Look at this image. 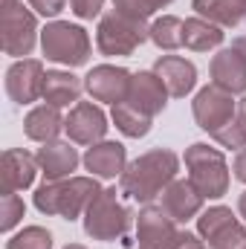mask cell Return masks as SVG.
<instances>
[{"mask_svg": "<svg viewBox=\"0 0 246 249\" xmlns=\"http://www.w3.org/2000/svg\"><path fill=\"white\" fill-rule=\"evenodd\" d=\"M191 9L220 29L246 23V0H191Z\"/></svg>", "mask_w": 246, "mask_h": 249, "instance_id": "obj_22", "label": "cell"}, {"mask_svg": "<svg viewBox=\"0 0 246 249\" xmlns=\"http://www.w3.org/2000/svg\"><path fill=\"white\" fill-rule=\"evenodd\" d=\"M209 75H211V84H217L220 90H226L232 96L246 93V58L235 47H226L211 58Z\"/></svg>", "mask_w": 246, "mask_h": 249, "instance_id": "obj_16", "label": "cell"}, {"mask_svg": "<svg viewBox=\"0 0 246 249\" xmlns=\"http://www.w3.org/2000/svg\"><path fill=\"white\" fill-rule=\"evenodd\" d=\"M174 0H113V9L127 12V15H136V18H151L154 12L171 6Z\"/></svg>", "mask_w": 246, "mask_h": 249, "instance_id": "obj_30", "label": "cell"}, {"mask_svg": "<svg viewBox=\"0 0 246 249\" xmlns=\"http://www.w3.org/2000/svg\"><path fill=\"white\" fill-rule=\"evenodd\" d=\"M206 247L209 249H246V226L241 220H235V223L226 226L220 235H214Z\"/></svg>", "mask_w": 246, "mask_h": 249, "instance_id": "obj_29", "label": "cell"}, {"mask_svg": "<svg viewBox=\"0 0 246 249\" xmlns=\"http://www.w3.org/2000/svg\"><path fill=\"white\" fill-rule=\"evenodd\" d=\"M203 194L191 186V180H174L171 186L159 194V206L165 209V214L174 223H188L191 217H197L203 212Z\"/></svg>", "mask_w": 246, "mask_h": 249, "instance_id": "obj_15", "label": "cell"}, {"mask_svg": "<svg viewBox=\"0 0 246 249\" xmlns=\"http://www.w3.org/2000/svg\"><path fill=\"white\" fill-rule=\"evenodd\" d=\"M6 249H53V235L44 226H23L6 241Z\"/></svg>", "mask_w": 246, "mask_h": 249, "instance_id": "obj_27", "label": "cell"}, {"mask_svg": "<svg viewBox=\"0 0 246 249\" xmlns=\"http://www.w3.org/2000/svg\"><path fill=\"white\" fill-rule=\"evenodd\" d=\"M238 214L244 217V223H246V191L241 194V197H238Z\"/></svg>", "mask_w": 246, "mask_h": 249, "instance_id": "obj_37", "label": "cell"}, {"mask_svg": "<svg viewBox=\"0 0 246 249\" xmlns=\"http://www.w3.org/2000/svg\"><path fill=\"white\" fill-rule=\"evenodd\" d=\"M70 9H72L75 18H81V20H93V18H102L105 0H70Z\"/></svg>", "mask_w": 246, "mask_h": 249, "instance_id": "obj_32", "label": "cell"}, {"mask_svg": "<svg viewBox=\"0 0 246 249\" xmlns=\"http://www.w3.org/2000/svg\"><path fill=\"white\" fill-rule=\"evenodd\" d=\"M102 191L96 177H67V180H44V186L35 188V209L41 214H55L64 220L84 217L87 206Z\"/></svg>", "mask_w": 246, "mask_h": 249, "instance_id": "obj_2", "label": "cell"}, {"mask_svg": "<svg viewBox=\"0 0 246 249\" xmlns=\"http://www.w3.org/2000/svg\"><path fill=\"white\" fill-rule=\"evenodd\" d=\"M238 217L229 206H209L197 214V235L203 238V244H209L214 235H220L226 226H232Z\"/></svg>", "mask_w": 246, "mask_h": 249, "instance_id": "obj_26", "label": "cell"}, {"mask_svg": "<svg viewBox=\"0 0 246 249\" xmlns=\"http://www.w3.org/2000/svg\"><path fill=\"white\" fill-rule=\"evenodd\" d=\"M238 119L244 122V127H246V93H244V99L238 102Z\"/></svg>", "mask_w": 246, "mask_h": 249, "instance_id": "obj_36", "label": "cell"}, {"mask_svg": "<svg viewBox=\"0 0 246 249\" xmlns=\"http://www.w3.org/2000/svg\"><path fill=\"white\" fill-rule=\"evenodd\" d=\"M133 72H127L124 67L116 64H99L84 75V90L90 93L93 102H105V105H119L127 99V87H130Z\"/></svg>", "mask_w": 246, "mask_h": 249, "instance_id": "obj_12", "label": "cell"}, {"mask_svg": "<svg viewBox=\"0 0 246 249\" xmlns=\"http://www.w3.org/2000/svg\"><path fill=\"white\" fill-rule=\"evenodd\" d=\"M130 220H133V214L119 200V191L116 188H102L84 212V235L93 238V241L110 244V241H119L130 229Z\"/></svg>", "mask_w": 246, "mask_h": 249, "instance_id": "obj_7", "label": "cell"}, {"mask_svg": "<svg viewBox=\"0 0 246 249\" xmlns=\"http://www.w3.org/2000/svg\"><path fill=\"white\" fill-rule=\"evenodd\" d=\"M81 90H84V78L72 75L70 70H47L41 99L53 107H72V105H78Z\"/></svg>", "mask_w": 246, "mask_h": 249, "instance_id": "obj_20", "label": "cell"}, {"mask_svg": "<svg viewBox=\"0 0 246 249\" xmlns=\"http://www.w3.org/2000/svg\"><path fill=\"white\" fill-rule=\"evenodd\" d=\"M185 171L191 186L206 200H220L229 191V162L220 148H209L206 142H194L185 148Z\"/></svg>", "mask_w": 246, "mask_h": 249, "instance_id": "obj_5", "label": "cell"}, {"mask_svg": "<svg viewBox=\"0 0 246 249\" xmlns=\"http://www.w3.org/2000/svg\"><path fill=\"white\" fill-rule=\"evenodd\" d=\"M107 116H105V110L99 107V105H93V102H78V105H72L70 107V113H67V122H64V130H67V136H70V142H75V145H96V142H105V136H107Z\"/></svg>", "mask_w": 246, "mask_h": 249, "instance_id": "obj_11", "label": "cell"}, {"mask_svg": "<svg viewBox=\"0 0 246 249\" xmlns=\"http://www.w3.org/2000/svg\"><path fill=\"white\" fill-rule=\"evenodd\" d=\"M220 148H229V151H241L246 148V127L241 119H235V122H229L223 130H217L214 136H211Z\"/></svg>", "mask_w": 246, "mask_h": 249, "instance_id": "obj_31", "label": "cell"}, {"mask_svg": "<svg viewBox=\"0 0 246 249\" xmlns=\"http://www.w3.org/2000/svg\"><path fill=\"white\" fill-rule=\"evenodd\" d=\"M232 171H235V180H241L246 186V148H241L235 154V162H232Z\"/></svg>", "mask_w": 246, "mask_h": 249, "instance_id": "obj_34", "label": "cell"}, {"mask_svg": "<svg viewBox=\"0 0 246 249\" xmlns=\"http://www.w3.org/2000/svg\"><path fill=\"white\" fill-rule=\"evenodd\" d=\"M177 171H180V157L171 148H151L124 168V174L119 177V188L133 203L148 206L177 180Z\"/></svg>", "mask_w": 246, "mask_h": 249, "instance_id": "obj_1", "label": "cell"}, {"mask_svg": "<svg viewBox=\"0 0 246 249\" xmlns=\"http://www.w3.org/2000/svg\"><path fill=\"white\" fill-rule=\"evenodd\" d=\"M151 41L162 53H174L183 47V20L177 15H162L151 23Z\"/></svg>", "mask_w": 246, "mask_h": 249, "instance_id": "obj_25", "label": "cell"}, {"mask_svg": "<svg viewBox=\"0 0 246 249\" xmlns=\"http://www.w3.org/2000/svg\"><path fill=\"white\" fill-rule=\"evenodd\" d=\"M110 119H113V124H116V130L124 133L127 139H142V136H148L151 127H154V119H151L148 113L136 110L130 102H119V105H113Z\"/></svg>", "mask_w": 246, "mask_h": 249, "instance_id": "obj_24", "label": "cell"}, {"mask_svg": "<svg viewBox=\"0 0 246 249\" xmlns=\"http://www.w3.org/2000/svg\"><path fill=\"white\" fill-rule=\"evenodd\" d=\"M203 238L180 229L159 203H148L139 209L136 217V249H191L197 247Z\"/></svg>", "mask_w": 246, "mask_h": 249, "instance_id": "obj_4", "label": "cell"}, {"mask_svg": "<svg viewBox=\"0 0 246 249\" xmlns=\"http://www.w3.org/2000/svg\"><path fill=\"white\" fill-rule=\"evenodd\" d=\"M64 122H67V116H61V107L38 105V107H32V110L26 113V119H23V133H26L32 142L47 145V142L58 139V133L64 130Z\"/></svg>", "mask_w": 246, "mask_h": 249, "instance_id": "obj_21", "label": "cell"}, {"mask_svg": "<svg viewBox=\"0 0 246 249\" xmlns=\"http://www.w3.org/2000/svg\"><path fill=\"white\" fill-rule=\"evenodd\" d=\"M145 41H151V23L148 18H136L119 9H110L99 18L96 26V47L107 58L133 55Z\"/></svg>", "mask_w": 246, "mask_h": 249, "instance_id": "obj_3", "label": "cell"}, {"mask_svg": "<svg viewBox=\"0 0 246 249\" xmlns=\"http://www.w3.org/2000/svg\"><path fill=\"white\" fill-rule=\"evenodd\" d=\"M44 78L47 70L38 58H18L6 70V96L15 105H32L44 96Z\"/></svg>", "mask_w": 246, "mask_h": 249, "instance_id": "obj_10", "label": "cell"}, {"mask_svg": "<svg viewBox=\"0 0 246 249\" xmlns=\"http://www.w3.org/2000/svg\"><path fill=\"white\" fill-rule=\"evenodd\" d=\"M191 113L200 130L214 136L217 130H223L229 122L238 119V102L232 99V93L220 90L217 84H206L203 90H197L191 102Z\"/></svg>", "mask_w": 246, "mask_h": 249, "instance_id": "obj_9", "label": "cell"}, {"mask_svg": "<svg viewBox=\"0 0 246 249\" xmlns=\"http://www.w3.org/2000/svg\"><path fill=\"white\" fill-rule=\"evenodd\" d=\"M38 160L23 151V148H6L3 151V194H18L23 188H29L35 183V174H38Z\"/></svg>", "mask_w": 246, "mask_h": 249, "instance_id": "obj_18", "label": "cell"}, {"mask_svg": "<svg viewBox=\"0 0 246 249\" xmlns=\"http://www.w3.org/2000/svg\"><path fill=\"white\" fill-rule=\"evenodd\" d=\"M26 214V206L18 194H3L0 197V232H12Z\"/></svg>", "mask_w": 246, "mask_h": 249, "instance_id": "obj_28", "label": "cell"}, {"mask_svg": "<svg viewBox=\"0 0 246 249\" xmlns=\"http://www.w3.org/2000/svg\"><path fill=\"white\" fill-rule=\"evenodd\" d=\"M41 53L44 58L61 67H84L90 61V35L84 26L70 20H50L41 29Z\"/></svg>", "mask_w": 246, "mask_h": 249, "instance_id": "obj_6", "label": "cell"}, {"mask_svg": "<svg viewBox=\"0 0 246 249\" xmlns=\"http://www.w3.org/2000/svg\"><path fill=\"white\" fill-rule=\"evenodd\" d=\"M154 72L162 78L171 99H185L197 87V67L183 55H159L154 64Z\"/></svg>", "mask_w": 246, "mask_h": 249, "instance_id": "obj_19", "label": "cell"}, {"mask_svg": "<svg viewBox=\"0 0 246 249\" xmlns=\"http://www.w3.org/2000/svg\"><path fill=\"white\" fill-rule=\"evenodd\" d=\"M0 32H3V53L12 58L32 55L35 44L41 41L38 18L23 0H0Z\"/></svg>", "mask_w": 246, "mask_h": 249, "instance_id": "obj_8", "label": "cell"}, {"mask_svg": "<svg viewBox=\"0 0 246 249\" xmlns=\"http://www.w3.org/2000/svg\"><path fill=\"white\" fill-rule=\"evenodd\" d=\"M35 160H38V168H41L44 180H67V177H72V171L81 162L72 142H64V139H53L44 148H38Z\"/></svg>", "mask_w": 246, "mask_h": 249, "instance_id": "obj_17", "label": "cell"}, {"mask_svg": "<svg viewBox=\"0 0 246 249\" xmlns=\"http://www.w3.org/2000/svg\"><path fill=\"white\" fill-rule=\"evenodd\" d=\"M32 12H38L41 18H58L67 6V0H26Z\"/></svg>", "mask_w": 246, "mask_h": 249, "instance_id": "obj_33", "label": "cell"}, {"mask_svg": "<svg viewBox=\"0 0 246 249\" xmlns=\"http://www.w3.org/2000/svg\"><path fill=\"white\" fill-rule=\"evenodd\" d=\"M223 44V29L209 23L206 18L194 15V18H185L183 20V47L191 53H209V50H217Z\"/></svg>", "mask_w": 246, "mask_h": 249, "instance_id": "obj_23", "label": "cell"}, {"mask_svg": "<svg viewBox=\"0 0 246 249\" xmlns=\"http://www.w3.org/2000/svg\"><path fill=\"white\" fill-rule=\"evenodd\" d=\"M232 47H235V50H238V53H241V55L246 58V32H241V35L232 41Z\"/></svg>", "mask_w": 246, "mask_h": 249, "instance_id": "obj_35", "label": "cell"}, {"mask_svg": "<svg viewBox=\"0 0 246 249\" xmlns=\"http://www.w3.org/2000/svg\"><path fill=\"white\" fill-rule=\"evenodd\" d=\"M191 249H206V244H203V241H200V244H197V247H191Z\"/></svg>", "mask_w": 246, "mask_h": 249, "instance_id": "obj_39", "label": "cell"}, {"mask_svg": "<svg viewBox=\"0 0 246 249\" xmlns=\"http://www.w3.org/2000/svg\"><path fill=\"white\" fill-rule=\"evenodd\" d=\"M168 99H171V93L162 84V78L154 70H139L130 78V87H127V99L124 102H130L136 110H142V113H148L154 119L157 113L165 110Z\"/></svg>", "mask_w": 246, "mask_h": 249, "instance_id": "obj_13", "label": "cell"}, {"mask_svg": "<svg viewBox=\"0 0 246 249\" xmlns=\"http://www.w3.org/2000/svg\"><path fill=\"white\" fill-rule=\"evenodd\" d=\"M64 249H87V247H84V244H67Z\"/></svg>", "mask_w": 246, "mask_h": 249, "instance_id": "obj_38", "label": "cell"}, {"mask_svg": "<svg viewBox=\"0 0 246 249\" xmlns=\"http://www.w3.org/2000/svg\"><path fill=\"white\" fill-rule=\"evenodd\" d=\"M84 168L90 171V177H102V180H113V177H122L124 168H127V151H124L122 142H96L87 148V154L81 157Z\"/></svg>", "mask_w": 246, "mask_h": 249, "instance_id": "obj_14", "label": "cell"}]
</instances>
